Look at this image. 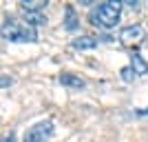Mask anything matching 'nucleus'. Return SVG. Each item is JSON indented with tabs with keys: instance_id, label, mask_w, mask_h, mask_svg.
Wrapping results in <instances>:
<instances>
[{
	"instance_id": "obj_1",
	"label": "nucleus",
	"mask_w": 148,
	"mask_h": 142,
	"mask_svg": "<svg viewBox=\"0 0 148 142\" xmlns=\"http://www.w3.org/2000/svg\"><path fill=\"white\" fill-rule=\"evenodd\" d=\"M122 2L119 0H108V2H102L91 11V25L102 27V29H113V27L119 22V16H122Z\"/></svg>"
},
{
	"instance_id": "obj_2",
	"label": "nucleus",
	"mask_w": 148,
	"mask_h": 142,
	"mask_svg": "<svg viewBox=\"0 0 148 142\" xmlns=\"http://www.w3.org/2000/svg\"><path fill=\"white\" fill-rule=\"evenodd\" d=\"M2 38L9 42H36L38 33L31 29L27 22H20L13 16H5L2 22Z\"/></svg>"
},
{
	"instance_id": "obj_3",
	"label": "nucleus",
	"mask_w": 148,
	"mask_h": 142,
	"mask_svg": "<svg viewBox=\"0 0 148 142\" xmlns=\"http://www.w3.org/2000/svg\"><path fill=\"white\" fill-rule=\"evenodd\" d=\"M56 133V127L51 120H42V122H36L33 127L25 131V142H49Z\"/></svg>"
},
{
	"instance_id": "obj_4",
	"label": "nucleus",
	"mask_w": 148,
	"mask_h": 142,
	"mask_svg": "<svg viewBox=\"0 0 148 142\" xmlns=\"http://www.w3.org/2000/svg\"><path fill=\"white\" fill-rule=\"evenodd\" d=\"M144 38H146V31H144L142 25H130V27H124V29L119 31V40H122V44H126V47L142 44Z\"/></svg>"
},
{
	"instance_id": "obj_5",
	"label": "nucleus",
	"mask_w": 148,
	"mask_h": 142,
	"mask_svg": "<svg viewBox=\"0 0 148 142\" xmlns=\"http://www.w3.org/2000/svg\"><path fill=\"white\" fill-rule=\"evenodd\" d=\"M130 69L135 71V76H146L148 73V62L144 60V56L139 51H133V53H130Z\"/></svg>"
},
{
	"instance_id": "obj_6",
	"label": "nucleus",
	"mask_w": 148,
	"mask_h": 142,
	"mask_svg": "<svg viewBox=\"0 0 148 142\" xmlns=\"http://www.w3.org/2000/svg\"><path fill=\"white\" fill-rule=\"evenodd\" d=\"M64 29H66V31H71V33L80 29V16L75 13V9H73L71 5H69L66 9H64Z\"/></svg>"
},
{
	"instance_id": "obj_7",
	"label": "nucleus",
	"mask_w": 148,
	"mask_h": 142,
	"mask_svg": "<svg viewBox=\"0 0 148 142\" xmlns=\"http://www.w3.org/2000/svg\"><path fill=\"white\" fill-rule=\"evenodd\" d=\"M71 44H73V49H77V51H88V49H95L99 44V40L93 38V36H80V38H75Z\"/></svg>"
},
{
	"instance_id": "obj_8",
	"label": "nucleus",
	"mask_w": 148,
	"mask_h": 142,
	"mask_svg": "<svg viewBox=\"0 0 148 142\" xmlns=\"http://www.w3.org/2000/svg\"><path fill=\"white\" fill-rule=\"evenodd\" d=\"M60 85H62V87H69V89H84V87H86V82L82 80L80 76L60 73Z\"/></svg>"
},
{
	"instance_id": "obj_9",
	"label": "nucleus",
	"mask_w": 148,
	"mask_h": 142,
	"mask_svg": "<svg viewBox=\"0 0 148 142\" xmlns=\"http://www.w3.org/2000/svg\"><path fill=\"white\" fill-rule=\"evenodd\" d=\"M25 13V20L29 27H42L47 25V16H44L42 11H22Z\"/></svg>"
},
{
	"instance_id": "obj_10",
	"label": "nucleus",
	"mask_w": 148,
	"mask_h": 142,
	"mask_svg": "<svg viewBox=\"0 0 148 142\" xmlns=\"http://www.w3.org/2000/svg\"><path fill=\"white\" fill-rule=\"evenodd\" d=\"M44 7H47V2H42V0H29V2L22 0V2H20V9H22V11H42Z\"/></svg>"
},
{
	"instance_id": "obj_11",
	"label": "nucleus",
	"mask_w": 148,
	"mask_h": 142,
	"mask_svg": "<svg viewBox=\"0 0 148 142\" xmlns=\"http://www.w3.org/2000/svg\"><path fill=\"white\" fill-rule=\"evenodd\" d=\"M133 78H135V71H133V69H130V67H124V69H122V80L130 82V80H133Z\"/></svg>"
},
{
	"instance_id": "obj_12",
	"label": "nucleus",
	"mask_w": 148,
	"mask_h": 142,
	"mask_svg": "<svg viewBox=\"0 0 148 142\" xmlns=\"http://www.w3.org/2000/svg\"><path fill=\"white\" fill-rule=\"evenodd\" d=\"M2 142H16V136H13V133H9V136H7Z\"/></svg>"
}]
</instances>
